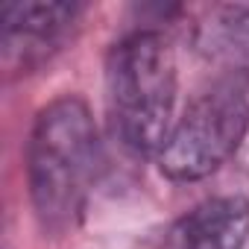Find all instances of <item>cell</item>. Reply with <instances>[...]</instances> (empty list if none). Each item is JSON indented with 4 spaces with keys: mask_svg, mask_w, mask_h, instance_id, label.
Segmentation results:
<instances>
[{
    "mask_svg": "<svg viewBox=\"0 0 249 249\" xmlns=\"http://www.w3.org/2000/svg\"><path fill=\"white\" fill-rule=\"evenodd\" d=\"M79 3H47V0H21L0 9L3 38H0V62L9 76L30 73L41 68L79 24Z\"/></svg>",
    "mask_w": 249,
    "mask_h": 249,
    "instance_id": "277c9868",
    "label": "cell"
},
{
    "mask_svg": "<svg viewBox=\"0 0 249 249\" xmlns=\"http://www.w3.org/2000/svg\"><path fill=\"white\" fill-rule=\"evenodd\" d=\"M249 132V71H231L199 94L159 153V167L173 182H199L220 170Z\"/></svg>",
    "mask_w": 249,
    "mask_h": 249,
    "instance_id": "3957f363",
    "label": "cell"
},
{
    "mask_svg": "<svg viewBox=\"0 0 249 249\" xmlns=\"http://www.w3.org/2000/svg\"><path fill=\"white\" fill-rule=\"evenodd\" d=\"M106 100L117 141L135 156H159L176 123V56L164 33L138 30L111 44Z\"/></svg>",
    "mask_w": 249,
    "mask_h": 249,
    "instance_id": "7a4b0ae2",
    "label": "cell"
},
{
    "mask_svg": "<svg viewBox=\"0 0 249 249\" xmlns=\"http://www.w3.org/2000/svg\"><path fill=\"white\" fill-rule=\"evenodd\" d=\"M196 47L234 71H249V3L211 6L196 24Z\"/></svg>",
    "mask_w": 249,
    "mask_h": 249,
    "instance_id": "8992f818",
    "label": "cell"
},
{
    "mask_svg": "<svg viewBox=\"0 0 249 249\" xmlns=\"http://www.w3.org/2000/svg\"><path fill=\"white\" fill-rule=\"evenodd\" d=\"M100 164V132L85 100L68 94L38 111L27 144V182L44 231L59 237L82 223Z\"/></svg>",
    "mask_w": 249,
    "mask_h": 249,
    "instance_id": "6da1fadb",
    "label": "cell"
},
{
    "mask_svg": "<svg viewBox=\"0 0 249 249\" xmlns=\"http://www.w3.org/2000/svg\"><path fill=\"white\" fill-rule=\"evenodd\" d=\"M249 237V202L214 196L191 208L164 237V249H243Z\"/></svg>",
    "mask_w": 249,
    "mask_h": 249,
    "instance_id": "5b68a950",
    "label": "cell"
}]
</instances>
